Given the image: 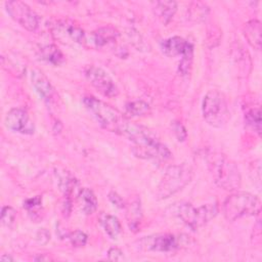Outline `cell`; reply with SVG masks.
Instances as JSON below:
<instances>
[{
	"label": "cell",
	"instance_id": "1",
	"mask_svg": "<svg viewBox=\"0 0 262 262\" xmlns=\"http://www.w3.org/2000/svg\"><path fill=\"white\" fill-rule=\"evenodd\" d=\"M124 136L134 143L133 154L141 159L163 163L171 158V151L163 144L156 134L141 125L129 122Z\"/></svg>",
	"mask_w": 262,
	"mask_h": 262
},
{
	"label": "cell",
	"instance_id": "2",
	"mask_svg": "<svg viewBox=\"0 0 262 262\" xmlns=\"http://www.w3.org/2000/svg\"><path fill=\"white\" fill-rule=\"evenodd\" d=\"M83 103L102 128L124 135L129 121L117 108L93 96L84 97Z\"/></svg>",
	"mask_w": 262,
	"mask_h": 262
},
{
	"label": "cell",
	"instance_id": "3",
	"mask_svg": "<svg viewBox=\"0 0 262 262\" xmlns=\"http://www.w3.org/2000/svg\"><path fill=\"white\" fill-rule=\"evenodd\" d=\"M208 166L214 182L221 188L229 191L241 186V173L234 162L221 154L209 156Z\"/></svg>",
	"mask_w": 262,
	"mask_h": 262
},
{
	"label": "cell",
	"instance_id": "4",
	"mask_svg": "<svg viewBox=\"0 0 262 262\" xmlns=\"http://www.w3.org/2000/svg\"><path fill=\"white\" fill-rule=\"evenodd\" d=\"M192 175V169L186 163L168 167L158 185L157 198L165 200L180 191L191 181Z\"/></svg>",
	"mask_w": 262,
	"mask_h": 262
},
{
	"label": "cell",
	"instance_id": "5",
	"mask_svg": "<svg viewBox=\"0 0 262 262\" xmlns=\"http://www.w3.org/2000/svg\"><path fill=\"white\" fill-rule=\"evenodd\" d=\"M260 209L261 202L255 194L237 191L224 201L222 212L226 220L235 221L243 217L254 216L260 212Z\"/></svg>",
	"mask_w": 262,
	"mask_h": 262
},
{
	"label": "cell",
	"instance_id": "6",
	"mask_svg": "<svg viewBox=\"0 0 262 262\" xmlns=\"http://www.w3.org/2000/svg\"><path fill=\"white\" fill-rule=\"evenodd\" d=\"M202 113L205 121L214 128H222L230 118L226 97L218 90H210L204 96Z\"/></svg>",
	"mask_w": 262,
	"mask_h": 262
},
{
	"label": "cell",
	"instance_id": "7",
	"mask_svg": "<svg viewBox=\"0 0 262 262\" xmlns=\"http://www.w3.org/2000/svg\"><path fill=\"white\" fill-rule=\"evenodd\" d=\"M173 213L189 228L195 230L217 215L218 207L216 204H206L195 208L188 203H179L173 207Z\"/></svg>",
	"mask_w": 262,
	"mask_h": 262
},
{
	"label": "cell",
	"instance_id": "8",
	"mask_svg": "<svg viewBox=\"0 0 262 262\" xmlns=\"http://www.w3.org/2000/svg\"><path fill=\"white\" fill-rule=\"evenodd\" d=\"M5 9L10 17L30 32H34L39 27L38 14L25 2L13 0L5 2Z\"/></svg>",
	"mask_w": 262,
	"mask_h": 262
},
{
	"label": "cell",
	"instance_id": "9",
	"mask_svg": "<svg viewBox=\"0 0 262 262\" xmlns=\"http://www.w3.org/2000/svg\"><path fill=\"white\" fill-rule=\"evenodd\" d=\"M89 83L102 95L107 97H115L119 94V89L112 79V77L101 68L90 66L85 72Z\"/></svg>",
	"mask_w": 262,
	"mask_h": 262
},
{
	"label": "cell",
	"instance_id": "10",
	"mask_svg": "<svg viewBox=\"0 0 262 262\" xmlns=\"http://www.w3.org/2000/svg\"><path fill=\"white\" fill-rule=\"evenodd\" d=\"M181 237L171 233L154 234L144 236L139 241V248L154 252H172L180 248Z\"/></svg>",
	"mask_w": 262,
	"mask_h": 262
},
{
	"label": "cell",
	"instance_id": "11",
	"mask_svg": "<svg viewBox=\"0 0 262 262\" xmlns=\"http://www.w3.org/2000/svg\"><path fill=\"white\" fill-rule=\"evenodd\" d=\"M4 123L9 130L16 133L31 135L35 132L34 123L30 119L28 113L23 108L14 107L8 111Z\"/></svg>",
	"mask_w": 262,
	"mask_h": 262
},
{
	"label": "cell",
	"instance_id": "12",
	"mask_svg": "<svg viewBox=\"0 0 262 262\" xmlns=\"http://www.w3.org/2000/svg\"><path fill=\"white\" fill-rule=\"evenodd\" d=\"M160 46L162 52L169 57H175L180 55L182 56L189 49L193 48L191 43L179 36H173L163 40Z\"/></svg>",
	"mask_w": 262,
	"mask_h": 262
},
{
	"label": "cell",
	"instance_id": "13",
	"mask_svg": "<svg viewBox=\"0 0 262 262\" xmlns=\"http://www.w3.org/2000/svg\"><path fill=\"white\" fill-rule=\"evenodd\" d=\"M31 81L33 87L40 97L47 102L51 101L54 95V89L47 77L41 71L33 70L31 72Z\"/></svg>",
	"mask_w": 262,
	"mask_h": 262
},
{
	"label": "cell",
	"instance_id": "14",
	"mask_svg": "<svg viewBox=\"0 0 262 262\" xmlns=\"http://www.w3.org/2000/svg\"><path fill=\"white\" fill-rule=\"evenodd\" d=\"M56 32L57 35H62L63 37L67 36L75 43L83 44L86 41V34L84 33V31L73 23L59 21L56 25Z\"/></svg>",
	"mask_w": 262,
	"mask_h": 262
},
{
	"label": "cell",
	"instance_id": "15",
	"mask_svg": "<svg viewBox=\"0 0 262 262\" xmlns=\"http://www.w3.org/2000/svg\"><path fill=\"white\" fill-rule=\"evenodd\" d=\"M78 200L82 212L86 215H91L96 211L98 202L94 192L91 189L87 187L80 188V190L78 191Z\"/></svg>",
	"mask_w": 262,
	"mask_h": 262
},
{
	"label": "cell",
	"instance_id": "16",
	"mask_svg": "<svg viewBox=\"0 0 262 262\" xmlns=\"http://www.w3.org/2000/svg\"><path fill=\"white\" fill-rule=\"evenodd\" d=\"M244 35L252 47L257 50L261 48V24L259 20L254 19L247 23L244 29Z\"/></svg>",
	"mask_w": 262,
	"mask_h": 262
},
{
	"label": "cell",
	"instance_id": "17",
	"mask_svg": "<svg viewBox=\"0 0 262 262\" xmlns=\"http://www.w3.org/2000/svg\"><path fill=\"white\" fill-rule=\"evenodd\" d=\"M119 36V32L112 27L98 29L92 34V43L96 47H102L108 43L115 42Z\"/></svg>",
	"mask_w": 262,
	"mask_h": 262
},
{
	"label": "cell",
	"instance_id": "18",
	"mask_svg": "<svg viewBox=\"0 0 262 262\" xmlns=\"http://www.w3.org/2000/svg\"><path fill=\"white\" fill-rule=\"evenodd\" d=\"M57 184L59 189L63 192V194L69 198L75 190L78 188V181L77 179L68 171H58L56 173Z\"/></svg>",
	"mask_w": 262,
	"mask_h": 262
},
{
	"label": "cell",
	"instance_id": "19",
	"mask_svg": "<svg viewBox=\"0 0 262 262\" xmlns=\"http://www.w3.org/2000/svg\"><path fill=\"white\" fill-rule=\"evenodd\" d=\"M99 222L104 229L105 233L113 239L119 237L122 232V226L119 219L110 214H101L99 218Z\"/></svg>",
	"mask_w": 262,
	"mask_h": 262
},
{
	"label": "cell",
	"instance_id": "20",
	"mask_svg": "<svg viewBox=\"0 0 262 262\" xmlns=\"http://www.w3.org/2000/svg\"><path fill=\"white\" fill-rule=\"evenodd\" d=\"M155 13L166 25L174 16L177 10V3L175 1H159L155 3Z\"/></svg>",
	"mask_w": 262,
	"mask_h": 262
},
{
	"label": "cell",
	"instance_id": "21",
	"mask_svg": "<svg viewBox=\"0 0 262 262\" xmlns=\"http://www.w3.org/2000/svg\"><path fill=\"white\" fill-rule=\"evenodd\" d=\"M39 54L41 59L53 64L59 66L64 61V56L61 51L54 45H46L40 48Z\"/></svg>",
	"mask_w": 262,
	"mask_h": 262
},
{
	"label": "cell",
	"instance_id": "22",
	"mask_svg": "<svg viewBox=\"0 0 262 262\" xmlns=\"http://www.w3.org/2000/svg\"><path fill=\"white\" fill-rule=\"evenodd\" d=\"M125 209H127V220L129 227L133 230L138 227V224L142 217V211L139 201H133L131 204L126 205Z\"/></svg>",
	"mask_w": 262,
	"mask_h": 262
},
{
	"label": "cell",
	"instance_id": "23",
	"mask_svg": "<svg viewBox=\"0 0 262 262\" xmlns=\"http://www.w3.org/2000/svg\"><path fill=\"white\" fill-rule=\"evenodd\" d=\"M126 111L131 116L139 117L148 114L150 111V106L147 102L143 100H134L126 104Z\"/></svg>",
	"mask_w": 262,
	"mask_h": 262
},
{
	"label": "cell",
	"instance_id": "24",
	"mask_svg": "<svg viewBox=\"0 0 262 262\" xmlns=\"http://www.w3.org/2000/svg\"><path fill=\"white\" fill-rule=\"evenodd\" d=\"M247 124L258 134L261 133V113L260 108H252L246 115Z\"/></svg>",
	"mask_w": 262,
	"mask_h": 262
},
{
	"label": "cell",
	"instance_id": "25",
	"mask_svg": "<svg viewBox=\"0 0 262 262\" xmlns=\"http://www.w3.org/2000/svg\"><path fill=\"white\" fill-rule=\"evenodd\" d=\"M15 217H16V212L12 207L5 206L2 208V211H1L2 225L6 226V227H10L14 223Z\"/></svg>",
	"mask_w": 262,
	"mask_h": 262
},
{
	"label": "cell",
	"instance_id": "26",
	"mask_svg": "<svg viewBox=\"0 0 262 262\" xmlns=\"http://www.w3.org/2000/svg\"><path fill=\"white\" fill-rule=\"evenodd\" d=\"M71 244L74 246V247H77V248H80V247H84L86 244H87V241H88V236L87 234L82 231V230H75V231H72L71 233H69L68 235Z\"/></svg>",
	"mask_w": 262,
	"mask_h": 262
},
{
	"label": "cell",
	"instance_id": "27",
	"mask_svg": "<svg viewBox=\"0 0 262 262\" xmlns=\"http://www.w3.org/2000/svg\"><path fill=\"white\" fill-rule=\"evenodd\" d=\"M192 58H193V48L189 49L187 52H185L179 62V72L182 75H186L189 73L192 64Z\"/></svg>",
	"mask_w": 262,
	"mask_h": 262
},
{
	"label": "cell",
	"instance_id": "28",
	"mask_svg": "<svg viewBox=\"0 0 262 262\" xmlns=\"http://www.w3.org/2000/svg\"><path fill=\"white\" fill-rule=\"evenodd\" d=\"M172 127H173L174 134H175L176 138L178 139V141H184L187 137V132H186L185 127L180 122H174Z\"/></svg>",
	"mask_w": 262,
	"mask_h": 262
},
{
	"label": "cell",
	"instance_id": "29",
	"mask_svg": "<svg viewBox=\"0 0 262 262\" xmlns=\"http://www.w3.org/2000/svg\"><path fill=\"white\" fill-rule=\"evenodd\" d=\"M42 204V199L41 196L37 195V196H33V198H30V199H27L25 202H24V208L27 209L28 211L32 212L33 210L39 208Z\"/></svg>",
	"mask_w": 262,
	"mask_h": 262
},
{
	"label": "cell",
	"instance_id": "30",
	"mask_svg": "<svg viewBox=\"0 0 262 262\" xmlns=\"http://www.w3.org/2000/svg\"><path fill=\"white\" fill-rule=\"evenodd\" d=\"M107 196H108L110 202H111L114 206H116V207L119 208V209H125L126 203H125V201L123 200V198H122L119 193H117L116 191H110Z\"/></svg>",
	"mask_w": 262,
	"mask_h": 262
},
{
	"label": "cell",
	"instance_id": "31",
	"mask_svg": "<svg viewBox=\"0 0 262 262\" xmlns=\"http://www.w3.org/2000/svg\"><path fill=\"white\" fill-rule=\"evenodd\" d=\"M107 258L113 261H122L125 259L123 251L117 247H112L108 249Z\"/></svg>",
	"mask_w": 262,
	"mask_h": 262
},
{
	"label": "cell",
	"instance_id": "32",
	"mask_svg": "<svg viewBox=\"0 0 262 262\" xmlns=\"http://www.w3.org/2000/svg\"><path fill=\"white\" fill-rule=\"evenodd\" d=\"M36 239H37V242H38L39 244H41V245L47 244V243L49 242V239H50V233H49V231H48L47 229H45V228L39 229V230L37 231V233H36Z\"/></svg>",
	"mask_w": 262,
	"mask_h": 262
},
{
	"label": "cell",
	"instance_id": "33",
	"mask_svg": "<svg viewBox=\"0 0 262 262\" xmlns=\"http://www.w3.org/2000/svg\"><path fill=\"white\" fill-rule=\"evenodd\" d=\"M0 260L1 261H13V258L10 256H7V255H3V256H1Z\"/></svg>",
	"mask_w": 262,
	"mask_h": 262
},
{
	"label": "cell",
	"instance_id": "34",
	"mask_svg": "<svg viewBox=\"0 0 262 262\" xmlns=\"http://www.w3.org/2000/svg\"><path fill=\"white\" fill-rule=\"evenodd\" d=\"M36 261H43V260H50L49 257H44V256H40V257H36L35 258Z\"/></svg>",
	"mask_w": 262,
	"mask_h": 262
}]
</instances>
